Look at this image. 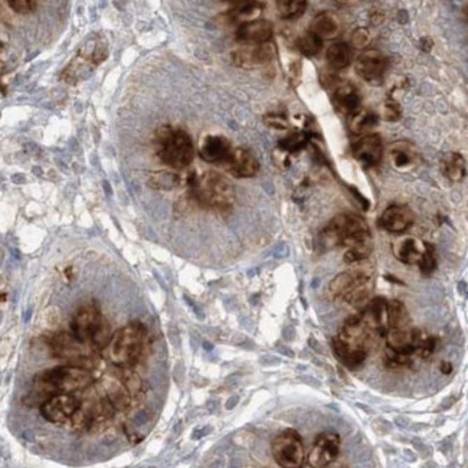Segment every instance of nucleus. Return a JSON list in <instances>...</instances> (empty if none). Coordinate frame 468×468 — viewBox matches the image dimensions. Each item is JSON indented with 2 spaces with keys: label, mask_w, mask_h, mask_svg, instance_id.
Returning <instances> with one entry per match:
<instances>
[{
  "label": "nucleus",
  "mask_w": 468,
  "mask_h": 468,
  "mask_svg": "<svg viewBox=\"0 0 468 468\" xmlns=\"http://www.w3.org/2000/svg\"><path fill=\"white\" fill-rule=\"evenodd\" d=\"M295 45H297V49L303 55L311 58V57H315V55L322 52L323 39H320L313 32H307L297 39V43H295Z\"/></svg>",
  "instance_id": "obj_32"
},
{
  "label": "nucleus",
  "mask_w": 468,
  "mask_h": 468,
  "mask_svg": "<svg viewBox=\"0 0 468 468\" xmlns=\"http://www.w3.org/2000/svg\"><path fill=\"white\" fill-rule=\"evenodd\" d=\"M307 141L309 139L304 133H294L280 141V149L284 153H295V152L302 150L303 147L307 144Z\"/></svg>",
  "instance_id": "obj_35"
},
{
  "label": "nucleus",
  "mask_w": 468,
  "mask_h": 468,
  "mask_svg": "<svg viewBox=\"0 0 468 468\" xmlns=\"http://www.w3.org/2000/svg\"><path fill=\"white\" fill-rule=\"evenodd\" d=\"M262 13V5L261 3H255V2H246V3H241V6H238L236 9H234L231 12V20L235 23H246V22H251L255 19H260V15Z\"/></svg>",
  "instance_id": "obj_31"
},
{
  "label": "nucleus",
  "mask_w": 468,
  "mask_h": 468,
  "mask_svg": "<svg viewBox=\"0 0 468 468\" xmlns=\"http://www.w3.org/2000/svg\"><path fill=\"white\" fill-rule=\"evenodd\" d=\"M267 125L274 127V129H285L287 127V121L281 115H268L267 117Z\"/></svg>",
  "instance_id": "obj_41"
},
{
  "label": "nucleus",
  "mask_w": 468,
  "mask_h": 468,
  "mask_svg": "<svg viewBox=\"0 0 468 468\" xmlns=\"http://www.w3.org/2000/svg\"><path fill=\"white\" fill-rule=\"evenodd\" d=\"M273 34V23L264 19H255L239 24L236 31V39L242 43H264L271 41Z\"/></svg>",
  "instance_id": "obj_20"
},
{
  "label": "nucleus",
  "mask_w": 468,
  "mask_h": 468,
  "mask_svg": "<svg viewBox=\"0 0 468 468\" xmlns=\"http://www.w3.org/2000/svg\"><path fill=\"white\" fill-rule=\"evenodd\" d=\"M389 155H390V163L393 164V167L401 171L411 170L412 167H415L418 162L416 149L412 144L406 141H398L395 144H392Z\"/></svg>",
  "instance_id": "obj_23"
},
{
  "label": "nucleus",
  "mask_w": 468,
  "mask_h": 468,
  "mask_svg": "<svg viewBox=\"0 0 468 468\" xmlns=\"http://www.w3.org/2000/svg\"><path fill=\"white\" fill-rule=\"evenodd\" d=\"M360 92L352 84H344L337 87L333 94V104L341 113L349 115L360 107Z\"/></svg>",
  "instance_id": "obj_22"
},
{
  "label": "nucleus",
  "mask_w": 468,
  "mask_h": 468,
  "mask_svg": "<svg viewBox=\"0 0 468 468\" xmlns=\"http://www.w3.org/2000/svg\"><path fill=\"white\" fill-rule=\"evenodd\" d=\"M232 150L231 141L222 136H206L199 147V156L208 163H222Z\"/></svg>",
  "instance_id": "obj_21"
},
{
  "label": "nucleus",
  "mask_w": 468,
  "mask_h": 468,
  "mask_svg": "<svg viewBox=\"0 0 468 468\" xmlns=\"http://www.w3.org/2000/svg\"><path fill=\"white\" fill-rule=\"evenodd\" d=\"M439 167H441V173L453 183L462 182L467 173L465 159L460 153H454V152L442 156L439 162Z\"/></svg>",
  "instance_id": "obj_27"
},
{
  "label": "nucleus",
  "mask_w": 468,
  "mask_h": 468,
  "mask_svg": "<svg viewBox=\"0 0 468 468\" xmlns=\"http://www.w3.org/2000/svg\"><path fill=\"white\" fill-rule=\"evenodd\" d=\"M9 8L19 15H29L38 9L39 0H8Z\"/></svg>",
  "instance_id": "obj_38"
},
{
  "label": "nucleus",
  "mask_w": 468,
  "mask_h": 468,
  "mask_svg": "<svg viewBox=\"0 0 468 468\" xmlns=\"http://www.w3.org/2000/svg\"><path fill=\"white\" fill-rule=\"evenodd\" d=\"M388 68V58L378 49H367L356 61L357 76L372 84H378L385 76Z\"/></svg>",
  "instance_id": "obj_15"
},
{
  "label": "nucleus",
  "mask_w": 468,
  "mask_h": 468,
  "mask_svg": "<svg viewBox=\"0 0 468 468\" xmlns=\"http://www.w3.org/2000/svg\"><path fill=\"white\" fill-rule=\"evenodd\" d=\"M310 32H313L323 41L333 39L340 32V20L332 12L318 13L310 24Z\"/></svg>",
  "instance_id": "obj_25"
},
{
  "label": "nucleus",
  "mask_w": 468,
  "mask_h": 468,
  "mask_svg": "<svg viewBox=\"0 0 468 468\" xmlns=\"http://www.w3.org/2000/svg\"><path fill=\"white\" fill-rule=\"evenodd\" d=\"M306 0H277V8L283 17L294 19L299 17L306 10Z\"/></svg>",
  "instance_id": "obj_33"
},
{
  "label": "nucleus",
  "mask_w": 468,
  "mask_h": 468,
  "mask_svg": "<svg viewBox=\"0 0 468 468\" xmlns=\"http://www.w3.org/2000/svg\"><path fill=\"white\" fill-rule=\"evenodd\" d=\"M231 2H235V3H246V2H253V0H231Z\"/></svg>",
  "instance_id": "obj_44"
},
{
  "label": "nucleus",
  "mask_w": 468,
  "mask_h": 468,
  "mask_svg": "<svg viewBox=\"0 0 468 468\" xmlns=\"http://www.w3.org/2000/svg\"><path fill=\"white\" fill-rule=\"evenodd\" d=\"M149 346V332L146 326L140 322H132L111 336L103 352L110 363L118 367H133L141 360Z\"/></svg>",
  "instance_id": "obj_3"
},
{
  "label": "nucleus",
  "mask_w": 468,
  "mask_h": 468,
  "mask_svg": "<svg viewBox=\"0 0 468 468\" xmlns=\"http://www.w3.org/2000/svg\"><path fill=\"white\" fill-rule=\"evenodd\" d=\"M156 152L164 164L182 170L193 162L194 146L185 130H175L164 126L156 133Z\"/></svg>",
  "instance_id": "obj_6"
},
{
  "label": "nucleus",
  "mask_w": 468,
  "mask_h": 468,
  "mask_svg": "<svg viewBox=\"0 0 468 468\" xmlns=\"http://www.w3.org/2000/svg\"><path fill=\"white\" fill-rule=\"evenodd\" d=\"M344 248H346V253H344V257H343L344 262L356 264V262H360L369 258V255L372 254V250H374V241H372L371 232L355 238L353 241H350L346 246H344Z\"/></svg>",
  "instance_id": "obj_26"
},
{
  "label": "nucleus",
  "mask_w": 468,
  "mask_h": 468,
  "mask_svg": "<svg viewBox=\"0 0 468 468\" xmlns=\"http://www.w3.org/2000/svg\"><path fill=\"white\" fill-rule=\"evenodd\" d=\"M371 20H372L374 24H381V23H383V20H385V15H383L382 12H375V13L371 16Z\"/></svg>",
  "instance_id": "obj_42"
},
{
  "label": "nucleus",
  "mask_w": 468,
  "mask_h": 468,
  "mask_svg": "<svg viewBox=\"0 0 468 468\" xmlns=\"http://www.w3.org/2000/svg\"><path fill=\"white\" fill-rule=\"evenodd\" d=\"M441 372L444 375H450L453 372V364L450 362H442L441 363Z\"/></svg>",
  "instance_id": "obj_43"
},
{
  "label": "nucleus",
  "mask_w": 468,
  "mask_h": 468,
  "mask_svg": "<svg viewBox=\"0 0 468 468\" xmlns=\"http://www.w3.org/2000/svg\"><path fill=\"white\" fill-rule=\"evenodd\" d=\"M371 232L366 220L356 213H339L320 232V245L323 250H332L336 246H346L352 239Z\"/></svg>",
  "instance_id": "obj_8"
},
{
  "label": "nucleus",
  "mask_w": 468,
  "mask_h": 468,
  "mask_svg": "<svg viewBox=\"0 0 468 468\" xmlns=\"http://www.w3.org/2000/svg\"><path fill=\"white\" fill-rule=\"evenodd\" d=\"M277 55L273 42L245 43L232 52V62L242 69H258L267 66Z\"/></svg>",
  "instance_id": "obj_10"
},
{
  "label": "nucleus",
  "mask_w": 468,
  "mask_h": 468,
  "mask_svg": "<svg viewBox=\"0 0 468 468\" xmlns=\"http://www.w3.org/2000/svg\"><path fill=\"white\" fill-rule=\"evenodd\" d=\"M349 130L355 136H363L367 133H372V130L378 126L379 115L372 111V110H366L359 107L349 115Z\"/></svg>",
  "instance_id": "obj_24"
},
{
  "label": "nucleus",
  "mask_w": 468,
  "mask_h": 468,
  "mask_svg": "<svg viewBox=\"0 0 468 468\" xmlns=\"http://www.w3.org/2000/svg\"><path fill=\"white\" fill-rule=\"evenodd\" d=\"M326 59H327L329 66L333 71H340V69L348 68L352 64V61H353L352 48L348 43H344V42L333 43L327 49Z\"/></svg>",
  "instance_id": "obj_28"
},
{
  "label": "nucleus",
  "mask_w": 468,
  "mask_h": 468,
  "mask_svg": "<svg viewBox=\"0 0 468 468\" xmlns=\"http://www.w3.org/2000/svg\"><path fill=\"white\" fill-rule=\"evenodd\" d=\"M353 157L363 167H375L381 163L383 156L382 137L376 133H367L359 137V140L352 147Z\"/></svg>",
  "instance_id": "obj_14"
},
{
  "label": "nucleus",
  "mask_w": 468,
  "mask_h": 468,
  "mask_svg": "<svg viewBox=\"0 0 468 468\" xmlns=\"http://www.w3.org/2000/svg\"><path fill=\"white\" fill-rule=\"evenodd\" d=\"M369 42H371V34L366 28H357L353 31L350 36V43L356 49H364L367 48Z\"/></svg>",
  "instance_id": "obj_40"
},
{
  "label": "nucleus",
  "mask_w": 468,
  "mask_h": 468,
  "mask_svg": "<svg viewBox=\"0 0 468 468\" xmlns=\"http://www.w3.org/2000/svg\"><path fill=\"white\" fill-rule=\"evenodd\" d=\"M371 274L363 268H352L339 274L329 285V292L334 300H340L355 307H363L369 302Z\"/></svg>",
  "instance_id": "obj_7"
},
{
  "label": "nucleus",
  "mask_w": 468,
  "mask_h": 468,
  "mask_svg": "<svg viewBox=\"0 0 468 468\" xmlns=\"http://www.w3.org/2000/svg\"><path fill=\"white\" fill-rule=\"evenodd\" d=\"M189 187L193 199L201 206L218 212H227L235 204V189L232 183L216 171H204L189 179Z\"/></svg>",
  "instance_id": "obj_4"
},
{
  "label": "nucleus",
  "mask_w": 468,
  "mask_h": 468,
  "mask_svg": "<svg viewBox=\"0 0 468 468\" xmlns=\"http://www.w3.org/2000/svg\"><path fill=\"white\" fill-rule=\"evenodd\" d=\"M271 451L277 464L283 468H299L304 464L306 451L302 435L295 430H284L273 442Z\"/></svg>",
  "instance_id": "obj_9"
},
{
  "label": "nucleus",
  "mask_w": 468,
  "mask_h": 468,
  "mask_svg": "<svg viewBox=\"0 0 468 468\" xmlns=\"http://www.w3.org/2000/svg\"><path fill=\"white\" fill-rule=\"evenodd\" d=\"M385 363L389 369H408L413 364V357L393 353V352L386 349L385 350Z\"/></svg>",
  "instance_id": "obj_37"
},
{
  "label": "nucleus",
  "mask_w": 468,
  "mask_h": 468,
  "mask_svg": "<svg viewBox=\"0 0 468 468\" xmlns=\"http://www.w3.org/2000/svg\"><path fill=\"white\" fill-rule=\"evenodd\" d=\"M71 332L78 341L94 350H103L111 339L107 318L95 304H85L78 309L71 322Z\"/></svg>",
  "instance_id": "obj_5"
},
{
  "label": "nucleus",
  "mask_w": 468,
  "mask_h": 468,
  "mask_svg": "<svg viewBox=\"0 0 468 468\" xmlns=\"http://www.w3.org/2000/svg\"><path fill=\"white\" fill-rule=\"evenodd\" d=\"M402 117V108L395 100H388L383 106L382 118L386 121H398Z\"/></svg>",
  "instance_id": "obj_39"
},
{
  "label": "nucleus",
  "mask_w": 468,
  "mask_h": 468,
  "mask_svg": "<svg viewBox=\"0 0 468 468\" xmlns=\"http://www.w3.org/2000/svg\"><path fill=\"white\" fill-rule=\"evenodd\" d=\"M425 332L408 326L389 329L385 334L386 337V349L405 356H416V350L420 348L423 339L425 337Z\"/></svg>",
  "instance_id": "obj_11"
},
{
  "label": "nucleus",
  "mask_w": 468,
  "mask_h": 468,
  "mask_svg": "<svg viewBox=\"0 0 468 468\" xmlns=\"http://www.w3.org/2000/svg\"><path fill=\"white\" fill-rule=\"evenodd\" d=\"M340 453V437L336 432L318 434L313 442L307 461L313 468H326L332 465Z\"/></svg>",
  "instance_id": "obj_12"
},
{
  "label": "nucleus",
  "mask_w": 468,
  "mask_h": 468,
  "mask_svg": "<svg viewBox=\"0 0 468 468\" xmlns=\"http://www.w3.org/2000/svg\"><path fill=\"white\" fill-rule=\"evenodd\" d=\"M180 183V178L175 173H170V171H157V173H153L149 179V185L155 189H162V190H169V189H175Z\"/></svg>",
  "instance_id": "obj_34"
},
{
  "label": "nucleus",
  "mask_w": 468,
  "mask_h": 468,
  "mask_svg": "<svg viewBox=\"0 0 468 468\" xmlns=\"http://www.w3.org/2000/svg\"><path fill=\"white\" fill-rule=\"evenodd\" d=\"M85 344L78 341L72 334L68 333H58L51 339V343H49V348H51L52 355L57 359H65L72 362L76 366H80L78 362L88 359L83 353V348ZM87 348V346H85Z\"/></svg>",
  "instance_id": "obj_18"
},
{
  "label": "nucleus",
  "mask_w": 468,
  "mask_h": 468,
  "mask_svg": "<svg viewBox=\"0 0 468 468\" xmlns=\"http://www.w3.org/2000/svg\"><path fill=\"white\" fill-rule=\"evenodd\" d=\"M337 2H346V0H337Z\"/></svg>",
  "instance_id": "obj_45"
},
{
  "label": "nucleus",
  "mask_w": 468,
  "mask_h": 468,
  "mask_svg": "<svg viewBox=\"0 0 468 468\" xmlns=\"http://www.w3.org/2000/svg\"><path fill=\"white\" fill-rule=\"evenodd\" d=\"M408 323H409V315H408L405 304L401 303L399 300L388 302V325H389V329L408 326Z\"/></svg>",
  "instance_id": "obj_30"
},
{
  "label": "nucleus",
  "mask_w": 468,
  "mask_h": 468,
  "mask_svg": "<svg viewBox=\"0 0 468 468\" xmlns=\"http://www.w3.org/2000/svg\"><path fill=\"white\" fill-rule=\"evenodd\" d=\"M78 406L80 402L72 393H57L41 404V413L48 423L62 425L69 423Z\"/></svg>",
  "instance_id": "obj_13"
},
{
  "label": "nucleus",
  "mask_w": 468,
  "mask_h": 468,
  "mask_svg": "<svg viewBox=\"0 0 468 468\" xmlns=\"http://www.w3.org/2000/svg\"><path fill=\"white\" fill-rule=\"evenodd\" d=\"M92 383V375L83 366H59L46 369L34 379V390L28 397L29 402L42 404L57 393H72L83 390Z\"/></svg>",
  "instance_id": "obj_2"
},
{
  "label": "nucleus",
  "mask_w": 468,
  "mask_h": 468,
  "mask_svg": "<svg viewBox=\"0 0 468 468\" xmlns=\"http://www.w3.org/2000/svg\"><path fill=\"white\" fill-rule=\"evenodd\" d=\"M224 164L232 176L239 178V179L254 178L260 171L258 159L250 150L241 149V147L231 150Z\"/></svg>",
  "instance_id": "obj_16"
},
{
  "label": "nucleus",
  "mask_w": 468,
  "mask_h": 468,
  "mask_svg": "<svg viewBox=\"0 0 468 468\" xmlns=\"http://www.w3.org/2000/svg\"><path fill=\"white\" fill-rule=\"evenodd\" d=\"M379 339L381 336L369 329L357 313L344 320L343 326L333 339V350L344 366L355 369L364 362Z\"/></svg>",
  "instance_id": "obj_1"
},
{
  "label": "nucleus",
  "mask_w": 468,
  "mask_h": 468,
  "mask_svg": "<svg viewBox=\"0 0 468 468\" xmlns=\"http://www.w3.org/2000/svg\"><path fill=\"white\" fill-rule=\"evenodd\" d=\"M427 242L416 236H401L393 242L392 253L404 264L418 265L427 250Z\"/></svg>",
  "instance_id": "obj_19"
},
{
  "label": "nucleus",
  "mask_w": 468,
  "mask_h": 468,
  "mask_svg": "<svg viewBox=\"0 0 468 468\" xmlns=\"http://www.w3.org/2000/svg\"><path fill=\"white\" fill-rule=\"evenodd\" d=\"M107 390H108V401L113 404L114 409L126 411L132 405L133 398L120 379H117L115 383H111V386H108Z\"/></svg>",
  "instance_id": "obj_29"
},
{
  "label": "nucleus",
  "mask_w": 468,
  "mask_h": 468,
  "mask_svg": "<svg viewBox=\"0 0 468 468\" xmlns=\"http://www.w3.org/2000/svg\"><path fill=\"white\" fill-rule=\"evenodd\" d=\"M418 267H420V271L425 277L431 276L437 269V255H435V248L430 243L427 245V250L423 258L420 260V262H418Z\"/></svg>",
  "instance_id": "obj_36"
},
{
  "label": "nucleus",
  "mask_w": 468,
  "mask_h": 468,
  "mask_svg": "<svg viewBox=\"0 0 468 468\" xmlns=\"http://www.w3.org/2000/svg\"><path fill=\"white\" fill-rule=\"evenodd\" d=\"M415 222V215L406 205H390L381 216V227L390 234H404Z\"/></svg>",
  "instance_id": "obj_17"
}]
</instances>
